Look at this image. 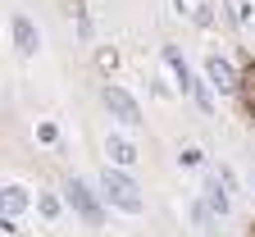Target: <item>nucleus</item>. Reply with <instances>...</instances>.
I'll return each instance as SVG.
<instances>
[{"mask_svg":"<svg viewBox=\"0 0 255 237\" xmlns=\"http://www.w3.org/2000/svg\"><path fill=\"white\" fill-rule=\"evenodd\" d=\"M178 160H182V164H201V151H196V146H187V151H182Z\"/></svg>","mask_w":255,"mask_h":237,"instance_id":"nucleus-14","label":"nucleus"},{"mask_svg":"<svg viewBox=\"0 0 255 237\" xmlns=\"http://www.w3.org/2000/svg\"><path fill=\"white\" fill-rule=\"evenodd\" d=\"M205 201H210V210H219V215H228V206H233L228 192H219V178H210V183H205Z\"/></svg>","mask_w":255,"mask_h":237,"instance_id":"nucleus-9","label":"nucleus"},{"mask_svg":"<svg viewBox=\"0 0 255 237\" xmlns=\"http://www.w3.org/2000/svg\"><path fill=\"white\" fill-rule=\"evenodd\" d=\"M14 50L23 59H32V55L41 50V32H37V23H32L27 14H14Z\"/></svg>","mask_w":255,"mask_h":237,"instance_id":"nucleus-3","label":"nucleus"},{"mask_svg":"<svg viewBox=\"0 0 255 237\" xmlns=\"http://www.w3.org/2000/svg\"><path fill=\"white\" fill-rule=\"evenodd\" d=\"M37 206H41V215H46V219H55V215H59V201H55V196H37Z\"/></svg>","mask_w":255,"mask_h":237,"instance_id":"nucleus-13","label":"nucleus"},{"mask_svg":"<svg viewBox=\"0 0 255 237\" xmlns=\"http://www.w3.org/2000/svg\"><path fill=\"white\" fill-rule=\"evenodd\" d=\"M205 82H210V87H219V91H237L242 73H237L223 55H210V59H205Z\"/></svg>","mask_w":255,"mask_h":237,"instance_id":"nucleus-4","label":"nucleus"},{"mask_svg":"<svg viewBox=\"0 0 255 237\" xmlns=\"http://www.w3.org/2000/svg\"><path fill=\"white\" fill-rule=\"evenodd\" d=\"M27 187H0V215L5 219H14V215H23L27 210Z\"/></svg>","mask_w":255,"mask_h":237,"instance_id":"nucleus-7","label":"nucleus"},{"mask_svg":"<svg viewBox=\"0 0 255 237\" xmlns=\"http://www.w3.org/2000/svg\"><path fill=\"white\" fill-rule=\"evenodd\" d=\"M101 96H105V110H110V114H114L123 128H141V123H146V119H141V105H137V100L128 96L123 87H114V82H110Z\"/></svg>","mask_w":255,"mask_h":237,"instance_id":"nucleus-2","label":"nucleus"},{"mask_svg":"<svg viewBox=\"0 0 255 237\" xmlns=\"http://www.w3.org/2000/svg\"><path fill=\"white\" fill-rule=\"evenodd\" d=\"M69 206H73L87 224H101V206H96V192H91L87 183H78V178L69 183Z\"/></svg>","mask_w":255,"mask_h":237,"instance_id":"nucleus-5","label":"nucleus"},{"mask_svg":"<svg viewBox=\"0 0 255 237\" xmlns=\"http://www.w3.org/2000/svg\"><path fill=\"white\" fill-rule=\"evenodd\" d=\"M237 87H242V96H246V110L255 114V64H251V69H246V78H242Z\"/></svg>","mask_w":255,"mask_h":237,"instance_id":"nucleus-11","label":"nucleus"},{"mask_svg":"<svg viewBox=\"0 0 255 237\" xmlns=\"http://www.w3.org/2000/svg\"><path fill=\"white\" fill-rule=\"evenodd\" d=\"M187 91H191V96H196V105H201L205 114L214 110V96H210V82H196V78H191V87H187Z\"/></svg>","mask_w":255,"mask_h":237,"instance_id":"nucleus-10","label":"nucleus"},{"mask_svg":"<svg viewBox=\"0 0 255 237\" xmlns=\"http://www.w3.org/2000/svg\"><path fill=\"white\" fill-rule=\"evenodd\" d=\"M73 14H78V32L91 37V18H87V5H82V0H73Z\"/></svg>","mask_w":255,"mask_h":237,"instance_id":"nucleus-12","label":"nucleus"},{"mask_svg":"<svg viewBox=\"0 0 255 237\" xmlns=\"http://www.w3.org/2000/svg\"><path fill=\"white\" fill-rule=\"evenodd\" d=\"M101 192H105V201H110V206H119L123 215H141V210H146L141 187L128 178L123 169H110V164H105V174H101Z\"/></svg>","mask_w":255,"mask_h":237,"instance_id":"nucleus-1","label":"nucleus"},{"mask_svg":"<svg viewBox=\"0 0 255 237\" xmlns=\"http://www.w3.org/2000/svg\"><path fill=\"white\" fill-rule=\"evenodd\" d=\"M173 5H178V14H187L191 23H201V27H210V23H214V14H210L205 0H173Z\"/></svg>","mask_w":255,"mask_h":237,"instance_id":"nucleus-8","label":"nucleus"},{"mask_svg":"<svg viewBox=\"0 0 255 237\" xmlns=\"http://www.w3.org/2000/svg\"><path fill=\"white\" fill-rule=\"evenodd\" d=\"M105 155H110L114 169H132V164L141 160L137 146H132V142H123V137H105Z\"/></svg>","mask_w":255,"mask_h":237,"instance_id":"nucleus-6","label":"nucleus"}]
</instances>
